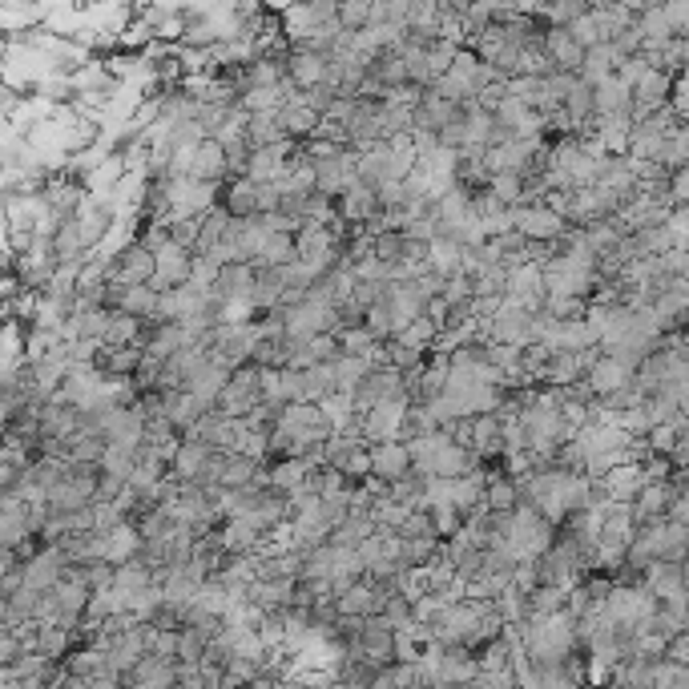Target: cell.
Listing matches in <instances>:
<instances>
[{
    "mask_svg": "<svg viewBox=\"0 0 689 689\" xmlns=\"http://www.w3.org/2000/svg\"><path fill=\"white\" fill-rule=\"evenodd\" d=\"M331 375H335V391L351 395V391L371 375V363L359 359V355H339V359L331 363Z\"/></svg>",
    "mask_w": 689,
    "mask_h": 689,
    "instance_id": "603a6c76",
    "label": "cell"
},
{
    "mask_svg": "<svg viewBox=\"0 0 689 689\" xmlns=\"http://www.w3.org/2000/svg\"><path fill=\"white\" fill-rule=\"evenodd\" d=\"M512 230L524 238V242H557L569 226L548 210V206H540V202H532V206H516L512 210Z\"/></svg>",
    "mask_w": 689,
    "mask_h": 689,
    "instance_id": "277c9868",
    "label": "cell"
},
{
    "mask_svg": "<svg viewBox=\"0 0 689 689\" xmlns=\"http://www.w3.org/2000/svg\"><path fill=\"white\" fill-rule=\"evenodd\" d=\"M629 367H621L617 359H597L593 367H589V375H585V387L597 395V399H605V395H617V391H625L629 387Z\"/></svg>",
    "mask_w": 689,
    "mask_h": 689,
    "instance_id": "8fae6325",
    "label": "cell"
},
{
    "mask_svg": "<svg viewBox=\"0 0 689 689\" xmlns=\"http://www.w3.org/2000/svg\"><path fill=\"white\" fill-rule=\"evenodd\" d=\"M61 673H65V677H73V681L85 689L89 681L109 677V673H113V665H109V653H101V649H93V645H77V649L61 661Z\"/></svg>",
    "mask_w": 689,
    "mask_h": 689,
    "instance_id": "5b68a950",
    "label": "cell"
},
{
    "mask_svg": "<svg viewBox=\"0 0 689 689\" xmlns=\"http://www.w3.org/2000/svg\"><path fill=\"white\" fill-rule=\"evenodd\" d=\"M617 61H621V57L613 53V45H597V49H589V53H585V61H581V73H577V77H581L589 89H597L601 81H609V77L617 73Z\"/></svg>",
    "mask_w": 689,
    "mask_h": 689,
    "instance_id": "e0dca14e",
    "label": "cell"
},
{
    "mask_svg": "<svg viewBox=\"0 0 689 689\" xmlns=\"http://www.w3.org/2000/svg\"><path fill=\"white\" fill-rule=\"evenodd\" d=\"M440 561V540L436 536H424V540H403L399 548V569L403 573H420L428 565Z\"/></svg>",
    "mask_w": 689,
    "mask_h": 689,
    "instance_id": "d6986e66",
    "label": "cell"
},
{
    "mask_svg": "<svg viewBox=\"0 0 689 689\" xmlns=\"http://www.w3.org/2000/svg\"><path fill=\"white\" fill-rule=\"evenodd\" d=\"M109 283L113 287H150L154 283V250L142 242H129L109 258Z\"/></svg>",
    "mask_w": 689,
    "mask_h": 689,
    "instance_id": "7a4b0ae2",
    "label": "cell"
},
{
    "mask_svg": "<svg viewBox=\"0 0 689 689\" xmlns=\"http://www.w3.org/2000/svg\"><path fill=\"white\" fill-rule=\"evenodd\" d=\"M335 343H339V355H359V359H367L371 347H375V339H371L363 327H343V331H335Z\"/></svg>",
    "mask_w": 689,
    "mask_h": 689,
    "instance_id": "4dcf8cb0",
    "label": "cell"
},
{
    "mask_svg": "<svg viewBox=\"0 0 689 689\" xmlns=\"http://www.w3.org/2000/svg\"><path fill=\"white\" fill-rule=\"evenodd\" d=\"M307 476H311V464H307V460H295V456H279V460L266 464V488L279 492V496H287V500L303 488Z\"/></svg>",
    "mask_w": 689,
    "mask_h": 689,
    "instance_id": "52a82bcc",
    "label": "cell"
},
{
    "mask_svg": "<svg viewBox=\"0 0 689 689\" xmlns=\"http://www.w3.org/2000/svg\"><path fill=\"white\" fill-rule=\"evenodd\" d=\"M589 303L585 299H573V295H544V315L553 323H573V319H585Z\"/></svg>",
    "mask_w": 689,
    "mask_h": 689,
    "instance_id": "f546056e",
    "label": "cell"
},
{
    "mask_svg": "<svg viewBox=\"0 0 689 689\" xmlns=\"http://www.w3.org/2000/svg\"><path fill=\"white\" fill-rule=\"evenodd\" d=\"M436 335H440V327H432L424 315L416 319V323H407L399 335H391V343H399V347H411V351H432V343H436Z\"/></svg>",
    "mask_w": 689,
    "mask_h": 689,
    "instance_id": "484cf974",
    "label": "cell"
},
{
    "mask_svg": "<svg viewBox=\"0 0 689 689\" xmlns=\"http://www.w3.org/2000/svg\"><path fill=\"white\" fill-rule=\"evenodd\" d=\"M371 532H375V524H371L367 512H347V516L331 528V544H339V548H359Z\"/></svg>",
    "mask_w": 689,
    "mask_h": 689,
    "instance_id": "7402d4cb",
    "label": "cell"
},
{
    "mask_svg": "<svg viewBox=\"0 0 689 689\" xmlns=\"http://www.w3.org/2000/svg\"><path fill=\"white\" fill-rule=\"evenodd\" d=\"M137 548H142V536H137V528L125 520V524H117V528H109L105 532V565H129V561H137Z\"/></svg>",
    "mask_w": 689,
    "mask_h": 689,
    "instance_id": "9a60e30c",
    "label": "cell"
},
{
    "mask_svg": "<svg viewBox=\"0 0 689 689\" xmlns=\"http://www.w3.org/2000/svg\"><path fill=\"white\" fill-rule=\"evenodd\" d=\"M335 613L339 617H375L379 613V597H375L371 577H359L343 597H335Z\"/></svg>",
    "mask_w": 689,
    "mask_h": 689,
    "instance_id": "5bb4252c",
    "label": "cell"
},
{
    "mask_svg": "<svg viewBox=\"0 0 689 689\" xmlns=\"http://www.w3.org/2000/svg\"><path fill=\"white\" fill-rule=\"evenodd\" d=\"M407 472H411V460H407V448L403 444H371V476L375 480L395 484Z\"/></svg>",
    "mask_w": 689,
    "mask_h": 689,
    "instance_id": "4fadbf2b",
    "label": "cell"
},
{
    "mask_svg": "<svg viewBox=\"0 0 689 689\" xmlns=\"http://www.w3.org/2000/svg\"><path fill=\"white\" fill-rule=\"evenodd\" d=\"M685 553H689V528L685 524H661V557L665 565H685Z\"/></svg>",
    "mask_w": 689,
    "mask_h": 689,
    "instance_id": "cb8c5ba5",
    "label": "cell"
},
{
    "mask_svg": "<svg viewBox=\"0 0 689 689\" xmlns=\"http://www.w3.org/2000/svg\"><path fill=\"white\" fill-rule=\"evenodd\" d=\"M601 484H605V496H609V504H633L637 500V492H641V484H645V476H641V464H617V468H609L605 476H601Z\"/></svg>",
    "mask_w": 689,
    "mask_h": 689,
    "instance_id": "30bf717a",
    "label": "cell"
},
{
    "mask_svg": "<svg viewBox=\"0 0 689 689\" xmlns=\"http://www.w3.org/2000/svg\"><path fill=\"white\" fill-rule=\"evenodd\" d=\"M661 17L673 37H689V0H669V5H661Z\"/></svg>",
    "mask_w": 689,
    "mask_h": 689,
    "instance_id": "e575fe53",
    "label": "cell"
},
{
    "mask_svg": "<svg viewBox=\"0 0 689 689\" xmlns=\"http://www.w3.org/2000/svg\"><path fill=\"white\" fill-rule=\"evenodd\" d=\"M194 182H206V186H222L226 182V150L214 142V137H202L194 146V158H190V174Z\"/></svg>",
    "mask_w": 689,
    "mask_h": 689,
    "instance_id": "8992f818",
    "label": "cell"
},
{
    "mask_svg": "<svg viewBox=\"0 0 689 689\" xmlns=\"http://www.w3.org/2000/svg\"><path fill=\"white\" fill-rule=\"evenodd\" d=\"M395 536H399V540H424V536H436V532H432V516H428V512H407V516H403V524L395 528Z\"/></svg>",
    "mask_w": 689,
    "mask_h": 689,
    "instance_id": "836d02e7",
    "label": "cell"
},
{
    "mask_svg": "<svg viewBox=\"0 0 689 689\" xmlns=\"http://www.w3.org/2000/svg\"><path fill=\"white\" fill-rule=\"evenodd\" d=\"M488 194H492L504 210H516V206L524 202V178H516V174H492V178H488Z\"/></svg>",
    "mask_w": 689,
    "mask_h": 689,
    "instance_id": "f1b7e54d",
    "label": "cell"
},
{
    "mask_svg": "<svg viewBox=\"0 0 689 689\" xmlns=\"http://www.w3.org/2000/svg\"><path fill=\"white\" fill-rule=\"evenodd\" d=\"M279 121H283V133L291 137V142H307V137L319 129V113H311L303 105V93H291L279 109Z\"/></svg>",
    "mask_w": 689,
    "mask_h": 689,
    "instance_id": "7c38bea8",
    "label": "cell"
},
{
    "mask_svg": "<svg viewBox=\"0 0 689 689\" xmlns=\"http://www.w3.org/2000/svg\"><path fill=\"white\" fill-rule=\"evenodd\" d=\"M295 262V234H266V242H262V250H258V258L250 262V266H258V270H279V266H291Z\"/></svg>",
    "mask_w": 689,
    "mask_h": 689,
    "instance_id": "2e32d148",
    "label": "cell"
},
{
    "mask_svg": "<svg viewBox=\"0 0 689 689\" xmlns=\"http://www.w3.org/2000/svg\"><path fill=\"white\" fill-rule=\"evenodd\" d=\"M258 375H262V371H258L254 363H242V367L230 371L226 387H222L218 399H214V411H218V416H226V420L250 416V411L262 403V395H258Z\"/></svg>",
    "mask_w": 689,
    "mask_h": 689,
    "instance_id": "6da1fadb",
    "label": "cell"
},
{
    "mask_svg": "<svg viewBox=\"0 0 689 689\" xmlns=\"http://www.w3.org/2000/svg\"><path fill=\"white\" fill-rule=\"evenodd\" d=\"M226 379H230V371H226V367L206 363L202 371H194V375L182 383V391H190V395H198L202 403H210V407H214V399H218V391L226 387Z\"/></svg>",
    "mask_w": 689,
    "mask_h": 689,
    "instance_id": "44dd1931",
    "label": "cell"
},
{
    "mask_svg": "<svg viewBox=\"0 0 689 689\" xmlns=\"http://www.w3.org/2000/svg\"><path fill=\"white\" fill-rule=\"evenodd\" d=\"M428 516H432V532H436V540H452V536L464 528V516H460L452 504H436V508H428Z\"/></svg>",
    "mask_w": 689,
    "mask_h": 689,
    "instance_id": "1f68e13d",
    "label": "cell"
},
{
    "mask_svg": "<svg viewBox=\"0 0 689 689\" xmlns=\"http://www.w3.org/2000/svg\"><path fill=\"white\" fill-rule=\"evenodd\" d=\"M190 270H194V254L182 250V246H174V242H166V246L154 250V283L150 287L158 295L162 291H178V287L190 283Z\"/></svg>",
    "mask_w": 689,
    "mask_h": 689,
    "instance_id": "3957f363",
    "label": "cell"
},
{
    "mask_svg": "<svg viewBox=\"0 0 689 689\" xmlns=\"http://www.w3.org/2000/svg\"><path fill=\"white\" fill-rule=\"evenodd\" d=\"M206 653V637L198 629H178V649H174V661L178 665H198Z\"/></svg>",
    "mask_w": 689,
    "mask_h": 689,
    "instance_id": "d6a6232c",
    "label": "cell"
},
{
    "mask_svg": "<svg viewBox=\"0 0 689 689\" xmlns=\"http://www.w3.org/2000/svg\"><path fill=\"white\" fill-rule=\"evenodd\" d=\"M218 210L226 218H254L258 214V186L238 178V182H222L218 186Z\"/></svg>",
    "mask_w": 689,
    "mask_h": 689,
    "instance_id": "9c48e42d",
    "label": "cell"
},
{
    "mask_svg": "<svg viewBox=\"0 0 689 689\" xmlns=\"http://www.w3.org/2000/svg\"><path fill=\"white\" fill-rule=\"evenodd\" d=\"M617 113H629V89H625L617 77H609V81H601V85L593 89V121L617 117Z\"/></svg>",
    "mask_w": 689,
    "mask_h": 689,
    "instance_id": "ac0fdd59",
    "label": "cell"
},
{
    "mask_svg": "<svg viewBox=\"0 0 689 689\" xmlns=\"http://www.w3.org/2000/svg\"><path fill=\"white\" fill-rule=\"evenodd\" d=\"M436 432V416L428 407H407L403 411V424H399V444H411V440H424Z\"/></svg>",
    "mask_w": 689,
    "mask_h": 689,
    "instance_id": "d4e9b609",
    "label": "cell"
},
{
    "mask_svg": "<svg viewBox=\"0 0 689 689\" xmlns=\"http://www.w3.org/2000/svg\"><path fill=\"white\" fill-rule=\"evenodd\" d=\"M428 270H436L440 279L456 274V270H460V246H456L452 238H436V242L428 246Z\"/></svg>",
    "mask_w": 689,
    "mask_h": 689,
    "instance_id": "83f0119b",
    "label": "cell"
},
{
    "mask_svg": "<svg viewBox=\"0 0 689 689\" xmlns=\"http://www.w3.org/2000/svg\"><path fill=\"white\" fill-rule=\"evenodd\" d=\"M565 593H569V589L536 585V589L524 597V609H528L524 621H544V617H553V613H565Z\"/></svg>",
    "mask_w": 689,
    "mask_h": 689,
    "instance_id": "ffe728a7",
    "label": "cell"
},
{
    "mask_svg": "<svg viewBox=\"0 0 689 689\" xmlns=\"http://www.w3.org/2000/svg\"><path fill=\"white\" fill-rule=\"evenodd\" d=\"M307 355H311V363H335L339 359V343H335V335H315L311 343H307Z\"/></svg>",
    "mask_w": 689,
    "mask_h": 689,
    "instance_id": "d590c367",
    "label": "cell"
},
{
    "mask_svg": "<svg viewBox=\"0 0 689 689\" xmlns=\"http://www.w3.org/2000/svg\"><path fill=\"white\" fill-rule=\"evenodd\" d=\"M335 25L343 33H363L371 25V0H343V5H335Z\"/></svg>",
    "mask_w": 689,
    "mask_h": 689,
    "instance_id": "4316f807",
    "label": "cell"
},
{
    "mask_svg": "<svg viewBox=\"0 0 689 689\" xmlns=\"http://www.w3.org/2000/svg\"><path fill=\"white\" fill-rule=\"evenodd\" d=\"M661 661H669V665H689V637H685V633H681V637H669L665 649H661Z\"/></svg>",
    "mask_w": 689,
    "mask_h": 689,
    "instance_id": "8d00e7d4",
    "label": "cell"
},
{
    "mask_svg": "<svg viewBox=\"0 0 689 689\" xmlns=\"http://www.w3.org/2000/svg\"><path fill=\"white\" fill-rule=\"evenodd\" d=\"M287 81H291L299 93L323 85V81H327V57L307 53V49H291V57H287Z\"/></svg>",
    "mask_w": 689,
    "mask_h": 689,
    "instance_id": "ba28073f",
    "label": "cell"
}]
</instances>
